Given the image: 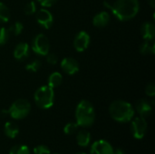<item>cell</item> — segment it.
Listing matches in <instances>:
<instances>
[{
    "label": "cell",
    "instance_id": "83f0119b",
    "mask_svg": "<svg viewBox=\"0 0 155 154\" xmlns=\"http://www.w3.org/2000/svg\"><path fill=\"white\" fill-rule=\"evenodd\" d=\"M145 93H146L148 96H150V97H153V96H154L155 95L154 84L151 83V84H149L146 86V88H145Z\"/></svg>",
    "mask_w": 155,
    "mask_h": 154
},
{
    "label": "cell",
    "instance_id": "7c38bea8",
    "mask_svg": "<svg viewBox=\"0 0 155 154\" xmlns=\"http://www.w3.org/2000/svg\"><path fill=\"white\" fill-rule=\"evenodd\" d=\"M135 109L141 117L146 118L150 116L153 112V103L146 99H140L135 103Z\"/></svg>",
    "mask_w": 155,
    "mask_h": 154
},
{
    "label": "cell",
    "instance_id": "4dcf8cb0",
    "mask_svg": "<svg viewBox=\"0 0 155 154\" xmlns=\"http://www.w3.org/2000/svg\"><path fill=\"white\" fill-rule=\"evenodd\" d=\"M16 151H17V145H15L10 149L9 154H16Z\"/></svg>",
    "mask_w": 155,
    "mask_h": 154
},
{
    "label": "cell",
    "instance_id": "f1b7e54d",
    "mask_svg": "<svg viewBox=\"0 0 155 154\" xmlns=\"http://www.w3.org/2000/svg\"><path fill=\"white\" fill-rule=\"evenodd\" d=\"M16 154H30V150L26 145H17Z\"/></svg>",
    "mask_w": 155,
    "mask_h": 154
},
{
    "label": "cell",
    "instance_id": "2e32d148",
    "mask_svg": "<svg viewBox=\"0 0 155 154\" xmlns=\"http://www.w3.org/2000/svg\"><path fill=\"white\" fill-rule=\"evenodd\" d=\"M76 142L80 147H87L91 143V133L86 130H81L76 135Z\"/></svg>",
    "mask_w": 155,
    "mask_h": 154
},
{
    "label": "cell",
    "instance_id": "484cf974",
    "mask_svg": "<svg viewBox=\"0 0 155 154\" xmlns=\"http://www.w3.org/2000/svg\"><path fill=\"white\" fill-rule=\"evenodd\" d=\"M34 154H50L51 152L49 150V148L45 145H37L36 147L34 148L33 150Z\"/></svg>",
    "mask_w": 155,
    "mask_h": 154
},
{
    "label": "cell",
    "instance_id": "7402d4cb",
    "mask_svg": "<svg viewBox=\"0 0 155 154\" xmlns=\"http://www.w3.org/2000/svg\"><path fill=\"white\" fill-rule=\"evenodd\" d=\"M41 67V61L38 59H34L30 63H28L25 66V69L29 72H37Z\"/></svg>",
    "mask_w": 155,
    "mask_h": 154
},
{
    "label": "cell",
    "instance_id": "d4e9b609",
    "mask_svg": "<svg viewBox=\"0 0 155 154\" xmlns=\"http://www.w3.org/2000/svg\"><path fill=\"white\" fill-rule=\"evenodd\" d=\"M9 38L8 30L5 27H0V45L5 44Z\"/></svg>",
    "mask_w": 155,
    "mask_h": 154
},
{
    "label": "cell",
    "instance_id": "52a82bcc",
    "mask_svg": "<svg viewBox=\"0 0 155 154\" xmlns=\"http://www.w3.org/2000/svg\"><path fill=\"white\" fill-rule=\"evenodd\" d=\"M147 128H148V124H147L145 118L143 117H141V116L136 117L135 119L132 121L131 132H132L133 136L137 140H141L144 137L147 132Z\"/></svg>",
    "mask_w": 155,
    "mask_h": 154
},
{
    "label": "cell",
    "instance_id": "d6a6232c",
    "mask_svg": "<svg viewBox=\"0 0 155 154\" xmlns=\"http://www.w3.org/2000/svg\"><path fill=\"white\" fill-rule=\"evenodd\" d=\"M148 3H149V5L152 7H154L155 6V0H148Z\"/></svg>",
    "mask_w": 155,
    "mask_h": 154
},
{
    "label": "cell",
    "instance_id": "cb8c5ba5",
    "mask_svg": "<svg viewBox=\"0 0 155 154\" xmlns=\"http://www.w3.org/2000/svg\"><path fill=\"white\" fill-rule=\"evenodd\" d=\"M24 11H25V13L27 15H34V14L36 12V5H35V1H30L28 4H26V5H25Z\"/></svg>",
    "mask_w": 155,
    "mask_h": 154
},
{
    "label": "cell",
    "instance_id": "8fae6325",
    "mask_svg": "<svg viewBox=\"0 0 155 154\" xmlns=\"http://www.w3.org/2000/svg\"><path fill=\"white\" fill-rule=\"evenodd\" d=\"M61 68L62 70L69 74L74 75L78 73L79 71V63L73 57H64L61 62Z\"/></svg>",
    "mask_w": 155,
    "mask_h": 154
},
{
    "label": "cell",
    "instance_id": "ffe728a7",
    "mask_svg": "<svg viewBox=\"0 0 155 154\" xmlns=\"http://www.w3.org/2000/svg\"><path fill=\"white\" fill-rule=\"evenodd\" d=\"M10 19L9 8L2 2H0V23H6Z\"/></svg>",
    "mask_w": 155,
    "mask_h": 154
},
{
    "label": "cell",
    "instance_id": "30bf717a",
    "mask_svg": "<svg viewBox=\"0 0 155 154\" xmlns=\"http://www.w3.org/2000/svg\"><path fill=\"white\" fill-rule=\"evenodd\" d=\"M113 146L104 140H99L94 142L90 150V154H113Z\"/></svg>",
    "mask_w": 155,
    "mask_h": 154
},
{
    "label": "cell",
    "instance_id": "f546056e",
    "mask_svg": "<svg viewBox=\"0 0 155 154\" xmlns=\"http://www.w3.org/2000/svg\"><path fill=\"white\" fill-rule=\"evenodd\" d=\"M38 1V3L42 5V6H45V7H49V6H52L53 5H54L56 3L57 0H36Z\"/></svg>",
    "mask_w": 155,
    "mask_h": 154
},
{
    "label": "cell",
    "instance_id": "8992f818",
    "mask_svg": "<svg viewBox=\"0 0 155 154\" xmlns=\"http://www.w3.org/2000/svg\"><path fill=\"white\" fill-rule=\"evenodd\" d=\"M32 50L41 56H45L50 50V43L44 34H36L32 40Z\"/></svg>",
    "mask_w": 155,
    "mask_h": 154
},
{
    "label": "cell",
    "instance_id": "d6986e66",
    "mask_svg": "<svg viewBox=\"0 0 155 154\" xmlns=\"http://www.w3.org/2000/svg\"><path fill=\"white\" fill-rule=\"evenodd\" d=\"M63 81V76L59 72H54L50 74L48 77V84L51 88H56L58 87Z\"/></svg>",
    "mask_w": 155,
    "mask_h": 154
},
{
    "label": "cell",
    "instance_id": "603a6c76",
    "mask_svg": "<svg viewBox=\"0 0 155 154\" xmlns=\"http://www.w3.org/2000/svg\"><path fill=\"white\" fill-rule=\"evenodd\" d=\"M78 130V124L76 123H69L64 127V133L66 135H73Z\"/></svg>",
    "mask_w": 155,
    "mask_h": 154
},
{
    "label": "cell",
    "instance_id": "836d02e7",
    "mask_svg": "<svg viewBox=\"0 0 155 154\" xmlns=\"http://www.w3.org/2000/svg\"><path fill=\"white\" fill-rule=\"evenodd\" d=\"M75 154H86L85 152H77V153H75Z\"/></svg>",
    "mask_w": 155,
    "mask_h": 154
},
{
    "label": "cell",
    "instance_id": "277c9868",
    "mask_svg": "<svg viewBox=\"0 0 155 154\" xmlns=\"http://www.w3.org/2000/svg\"><path fill=\"white\" fill-rule=\"evenodd\" d=\"M35 104L44 110L49 109L54 105V89L49 85H43L39 87L34 95Z\"/></svg>",
    "mask_w": 155,
    "mask_h": 154
},
{
    "label": "cell",
    "instance_id": "5b68a950",
    "mask_svg": "<svg viewBox=\"0 0 155 154\" xmlns=\"http://www.w3.org/2000/svg\"><path fill=\"white\" fill-rule=\"evenodd\" d=\"M8 114L15 120H21L25 118L30 111H31V104L25 99H18L15 101L10 108L7 110Z\"/></svg>",
    "mask_w": 155,
    "mask_h": 154
},
{
    "label": "cell",
    "instance_id": "ba28073f",
    "mask_svg": "<svg viewBox=\"0 0 155 154\" xmlns=\"http://www.w3.org/2000/svg\"><path fill=\"white\" fill-rule=\"evenodd\" d=\"M35 18L38 25H40L45 29H49L53 25L54 23L53 15L49 10L45 8H42L39 11H37Z\"/></svg>",
    "mask_w": 155,
    "mask_h": 154
},
{
    "label": "cell",
    "instance_id": "3957f363",
    "mask_svg": "<svg viewBox=\"0 0 155 154\" xmlns=\"http://www.w3.org/2000/svg\"><path fill=\"white\" fill-rule=\"evenodd\" d=\"M75 119L78 126L90 127L95 121V111L93 104L87 100H82L75 109Z\"/></svg>",
    "mask_w": 155,
    "mask_h": 154
},
{
    "label": "cell",
    "instance_id": "5bb4252c",
    "mask_svg": "<svg viewBox=\"0 0 155 154\" xmlns=\"http://www.w3.org/2000/svg\"><path fill=\"white\" fill-rule=\"evenodd\" d=\"M110 19H111V16H110L109 13L106 12V11H102V12H99L98 14H96L94 16L93 25L95 27L102 28V27L106 26L109 24Z\"/></svg>",
    "mask_w": 155,
    "mask_h": 154
},
{
    "label": "cell",
    "instance_id": "ac0fdd59",
    "mask_svg": "<svg viewBox=\"0 0 155 154\" xmlns=\"http://www.w3.org/2000/svg\"><path fill=\"white\" fill-rule=\"evenodd\" d=\"M140 53L143 54H153L155 53L154 40H144V42L140 45Z\"/></svg>",
    "mask_w": 155,
    "mask_h": 154
},
{
    "label": "cell",
    "instance_id": "7a4b0ae2",
    "mask_svg": "<svg viewBox=\"0 0 155 154\" xmlns=\"http://www.w3.org/2000/svg\"><path fill=\"white\" fill-rule=\"evenodd\" d=\"M109 113L115 122L125 123L133 120L134 116V109L130 103L117 100L110 104Z\"/></svg>",
    "mask_w": 155,
    "mask_h": 154
},
{
    "label": "cell",
    "instance_id": "4fadbf2b",
    "mask_svg": "<svg viewBox=\"0 0 155 154\" xmlns=\"http://www.w3.org/2000/svg\"><path fill=\"white\" fill-rule=\"evenodd\" d=\"M30 54V47L27 43H19L14 50V57L18 61H25Z\"/></svg>",
    "mask_w": 155,
    "mask_h": 154
},
{
    "label": "cell",
    "instance_id": "1f68e13d",
    "mask_svg": "<svg viewBox=\"0 0 155 154\" xmlns=\"http://www.w3.org/2000/svg\"><path fill=\"white\" fill-rule=\"evenodd\" d=\"M113 154H126L122 149H116L115 151L114 150V152Z\"/></svg>",
    "mask_w": 155,
    "mask_h": 154
},
{
    "label": "cell",
    "instance_id": "e0dca14e",
    "mask_svg": "<svg viewBox=\"0 0 155 154\" xmlns=\"http://www.w3.org/2000/svg\"><path fill=\"white\" fill-rule=\"evenodd\" d=\"M4 132L6 137L10 139H15L19 133L18 125L14 122H6L4 126Z\"/></svg>",
    "mask_w": 155,
    "mask_h": 154
},
{
    "label": "cell",
    "instance_id": "9c48e42d",
    "mask_svg": "<svg viewBox=\"0 0 155 154\" xmlns=\"http://www.w3.org/2000/svg\"><path fill=\"white\" fill-rule=\"evenodd\" d=\"M90 35L87 32L85 31H81L79 32L74 40V46L77 52H84L86 50L90 44Z\"/></svg>",
    "mask_w": 155,
    "mask_h": 154
},
{
    "label": "cell",
    "instance_id": "4316f807",
    "mask_svg": "<svg viewBox=\"0 0 155 154\" xmlns=\"http://www.w3.org/2000/svg\"><path fill=\"white\" fill-rule=\"evenodd\" d=\"M45 56H46V61L50 64H55L58 62V56L54 53H48Z\"/></svg>",
    "mask_w": 155,
    "mask_h": 154
},
{
    "label": "cell",
    "instance_id": "9a60e30c",
    "mask_svg": "<svg viewBox=\"0 0 155 154\" xmlns=\"http://www.w3.org/2000/svg\"><path fill=\"white\" fill-rule=\"evenodd\" d=\"M141 34L144 40L153 39L155 36V25L152 22H145L141 27Z\"/></svg>",
    "mask_w": 155,
    "mask_h": 154
},
{
    "label": "cell",
    "instance_id": "44dd1931",
    "mask_svg": "<svg viewBox=\"0 0 155 154\" xmlns=\"http://www.w3.org/2000/svg\"><path fill=\"white\" fill-rule=\"evenodd\" d=\"M24 28V25L21 22H15V24H13L9 29H8V33L13 34V35H18L22 33Z\"/></svg>",
    "mask_w": 155,
    "mask_h": 154
},
{
    "label": "cell",
    "instance_id": "6da1fadb",
    "mask_svg": "<svg viewBox=\"0 0 155 154\" xmlns=\"http://www.w3.org/2000/svg\"><path fill=\"white\" fill-rule=\"evenodd\" d=\"M140 8L138 0H116L111 5V11L120 21H128L135 17Z\"/></svg>",
    "mask_w": 155,
    "mask_h": 154
}]
</instances>
